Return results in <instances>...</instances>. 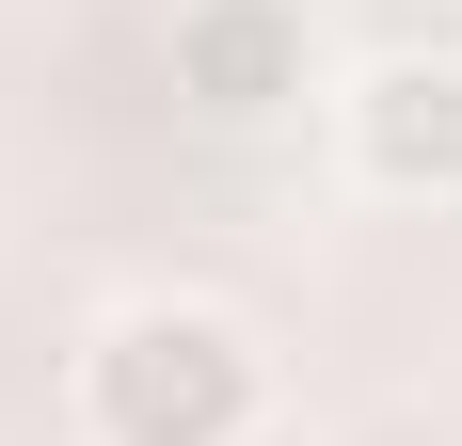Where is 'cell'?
Returning <instances> with one entry per match:
<instances>
[{"instance_id":"cell-1","label":"cell","mask_w":462,"mask_h":446,"mask_svg":"<svg viewBox=\"0 0 462 446\" xmlns=\"http://www.w3.org/2000/svg\"><path fill=\"white\" fill-rule=\"evenodd\" d=\"M80 446H255L272 431V351L224 303H112L64 351Z\"/></svg>"},{"instance_id":"cell-2","label":"cell","mask_w":462,"mask_h":446,"mask_svg":"<svg viewBox=\"0 0 462 446\" xmlns=\"http://www.w3.org/2000/svg\"><path fill=\"white\" fill-rule=\"evenodd\" d=\"M335 160L383 208H462V48H383L335 96Z\"/></svg>"},{"instance_id":"cell-3","label":"cell","mask_w":462,"mask_h":446,"mask_svg":"<svg viewBox=\"0 0 462 446\" xmlns=\"http://www.w3.org/2000/svg\"><path fill=\"white\" fill-rule=\"evenodd\" d=\"M176 96L224 112V128L287 112V96H303V16H287V0H176Z\"/></svg>"},{"instance_id":"cell-4","label":"cell","mask_w":462,"mask_h":446,"mask_svg":"<svg viewBox=\"0 0 462 446\" xmlns=\"http://www.w3.org/2000/svg\"><path fill=\"white\" fill-rule=\"evenodd\" d=\"M255 446H303V431H287V414H272V431H255Z\"/></svg>"}]
</instances>
